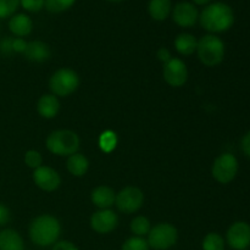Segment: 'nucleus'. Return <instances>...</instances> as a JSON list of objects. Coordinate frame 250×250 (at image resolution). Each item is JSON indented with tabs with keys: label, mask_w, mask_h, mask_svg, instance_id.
<instances>
[{
	"label": "nucleus",
	"mask_w": 250,
	"mask_h": 250,
	"mask_svg": "<svg viewBox=\"0 0 250 250\" xmlns=\"http://www.w3.org/2000/svg\"><path fill=\"white\" fill-rule=\"evenodd\" d=\"M199 21L203 28L210 32V34L221 33L233 24V10L225 2H212L203 10L199 15Z\"/></svg>",
	"instance_id": "f257e3e1"
},
{
	"label": "nucleus",
	"mask_w": 250,
	"mask_h": 250,
	"mask_svg": "<svg viewBox=\"0 0 250 250\" xmlns=\"http://www.w3.org/2000/svg\"><path fill=\"white\" fill-rule=\"evenodd\" d=\"M60 234V222L51 215H39L29 225V238L38 247L54 246Z\"/></svg>",
	"instance_id": "f03ea898"
},
{
	"label": "nucleus",
	"mask_w": 250,
	"mask_h": 250,
	"mask_svg": "<svg viewBox=\"0 0 250 250\" xmlns=\"http://www.w3.org/2000/svg\"><path fill=\"white\" fill-rule=\"evenodd\" d=\"M50 153L59 156H70L77 153L80 148V137L70 129H58L51 132L45 141Z\"/></svg>",
	"instance_id": "7ed1b4c3"
},
{
	"label": "nucleus",
	"mask_w": 250,
	"mask_h": 250,
	"mask_svg": "<svg viewBox=\"0 0 250 250\" xmlns=\"http://www.w3.org/2000/svg\"><path fill=\"white\" fill-rule=\"evenodd\" d=\"M197 53L199 60L208 67H214L222 62L225 56V44L215 34H207L198 41Z\"/></svg>",
	"instance_id": "20e7f679"
},
{
	"label": "nucleus",
	"mask_w": 250,
	"mask_h": 250,
	"mask_svg": "<svg viewBox=\"0 0 250 250\" xmlns=\"http://www.w3.org/2000/svg\"><path fill=\"white\" fill-rule=\"evenodd\" d=\"M80 85V77L71 68H60L51 75L49 88L55 97H68Z\"/></svg>",
	"instance_id": "39448f33"
},
{
	"label": "nucleus",
	"mask_w": 250,
	"mask_h": 250,
	"mask_svg": "<svg viewBox=\"0 0 250 250\" xmlns=\"http://www.w3.org/2000/svg\"><path fill=\"white\" fill-rule=\"evenodd\" d=\"M178 239V232L173 225L163 222L158 224L148 233V244L155 250H166L176 244Z\"/></svg>",
	"instance_id": "423d86ee"
},
{
	"label": "nucleus",
	"mask_w": 250,
	"mask_h": 250,
	"mask_svg": "<svg viewBox=\"0 0 250 250\" xmlns=\"http://www.w3.org/2000/svg\"><path fill=\"white\" fill-rule=\"evenodd\" d=\"M237 172H238V161L236 156L229 153H224L216 158L211 168L212 177L222 185L233 181Z\"/></svg>",
	"instance_id": "0eeeda50"
},
{
	"label": "nucleus",
	"mask_w": 250,
	"mask_h": 250,
	"mask_svg": "<svg viewBox=\"0 0 250 250\" xmlns=\"http://www.w3.org/2000/svg\"><path fill=\"white\" fill-rule=\"evenodd\" d=\"M144 203V194L139 188L129 187L124 188L116 194L115 205L119 211L126 215H131L138 211Z\"/></svg>",
	"instance_id": "6e6552de"
},
{
	"label": "nucleus",
	"mask_w": 250,
	"mask_h": 250,
	"mask_svg": "<svg viewBox=\"0 0 250 250\" xmlns=\"http://www.w3.org/2000/svg\"><path fill=\"white\" fill-rule=\"evenodd\" d=\"M164 80L171 87H182L188 80V70L181 59L172 58L164 65Z\"/></svg>",
	"instance_id": "1a4fd4ad"
},
{
	"label": "nucleus",
	"mask_w": 250,
	"mask_h": 250,
	"mask_svg": "<svg viewBox=\"0 0 250 250\" xmlns=\"http://www.w3.org/2000/svg\"><path fill=\"white\" fill-rule=\"evenodd\" d=\"M172 19L177 26L188 28L197 23L198 19H199V12L193 2L180 1L173 7Z\"/></svg>",
	"instance_id": "9d476101"
},
{
	"label": "nucleus",
	"mask_w": 250,
	"mask_h": 250,
	"mask_svg": "<svg viewBox=\"0 0 250 250\" xmlns=\"http://www.w3.org/2000/svg\"><path fill=\"white\" fill-rule=\"evenodd\" d=\"M227 243L236 250H246L250 246V226L244 221H237L229 229Z\"/></svg>",
	"instance_id": "9b49d317"
},
{
	"label": "nucleus",
	"mask_w": 250,
	"mask_h": 250,
	"mask_svg": "<svg viewBox=\"0 0 250 250\" xmlns=\"http://www.w3.org/2000/svg\"><path fill=\"white\" fill-rule=\"evenodd\" d=\"M33 181L38 188L45 192H54L61 185L59 172L49 166H41L33 171Z\"/></svg>",
	"instance_id": "f8f14e48"
},
{
	"label": "nucleus",
	"mask_w": 250,
	"mask_h": 250,
	"mask_svg": "<svg viewBox=\"0 0 250 250\" xmlns=\"http://www.w3.org/2000/svg\"><path fill=\"white\" fill-rule=\"evenodd\" d=\"M119 224V217L112 210L102 209L95 211L90 217V226L97 233L106 234L114 231Z\"/></svg>",
	"instance_id": "ddd939ff"
},
{
	"label": "nucleus",
	"mask_w": 250,
	"mask_h": 250,
	"mask_svg": "<svg viewBox=\"0 0 250 250\" xmlns=\"http://www.w3.org/2000/svg\"><path fill=\"white\" fill-rule=\"evenodd\" d=\"M90 198H92L93 204L99 208V210L110 209L115 204L116 194L112 190V188L107 187V186H99L95 189H93Z\"/></svg>",
	"instance_id": "4468645a"
},
{
	"label": "nucleus",
	"mask_w": 250,
	"mask_h": 250,
	"mask_svg": "<svg viewBox=\"0 0 250 250\" xmlns=\"http://www.w3.org/2000/svg\"><path fill=\"white\" fill-rule=\"evenodd\" d=\"M37 110L44 119H54L60 110V102L54 94H44L37 103Z\"/></svg>",
	"instance_id": "2eb2a0df"
},
{
	"label": "nucleus",
	"mask_w": 250,
	"mask_h": 250,
	"mask_svg": "<svg viewBox=\"0 0 250 250\" xmlns=\"http://www.w3.org/2000/svg\"><path fill=\"white\" fill-rule=\"evenodd\" d=\"M50 48L46 43L41 41L29 42L24 51V56L33 62H44L50 58Z\"/></svg>",
	"instance_id": "dca6fc26"
},
{
	"label": "nucleus",
	"mask_w": 250,
	"mask_h": 250,
	"mask_svg": "<svg viewBox=\"0 0 250 250\" xmlns=\"http://www.w3.org/2000/svg\"><path fill=\"white\" fill-rule=\"evenodd\" d=\"M9 28L12 34L22 38V37L31 34L32 29H33V22H32L31 17L27 15L16 14L10 19Z\"/></svg>",
	"instance_id": "f3484780"
},
{
	"label": "nucleus",
	"mask_w": 250,
	"mask_h": 250,
	"mask_svg": "<svg viewBox=\"0 0 250 250\" xmlns=\"http://www.w3.org/2000/svg\"><path fill=\"white\" fill-rule=\"evenodd\" d=\"M0 250H24V243L19 232L6 229L0 231Z\"/></svg>",
	"instance_id": "a211bd4d"
},
{
	"label": "nucleus",
	"mask_w": 250,
	"mask_h": 250,
	"mask_svg": "<svg viewBox=\"0 0 250 250\" xmlns=\"http://www.w3.org/2000/svg\"><path fill=\"white\" fill-rule=\"evenodd\" d=\"M67 171L75 177H82L87 173L89 168V161L83 154L76 153L68 156L67 163H66Z\"/></svg>",
	"instance_id": "6ab92c4d"
},
{
	"label": "nucleus",
	"mask_w": 250,
	"mask_h": 250,
	"mask_svg": "<svg viewBox=\"0 0 250 250\" xmlns=\"http://www.w3.org/2000/svg\"><path fill=\"white\" fill-rule=\"evenodd\" d=\"M171 10H172L171 0H150L149 1V15L155 21H165L170 16Z\"/></svg>",
	"instance_id": "aec40b11"
},
{
	"label": "nucleus",
	"mask_w": 250,
	"mask_h": 250,
	"mask_svg": "<svg viewBox=\"0 0 250 250\" xmlns=\"http://www.w3.org/2000/svg\"><path fill=\"white\" fill-rule=\"evenodd\" d=\"M197 38L190 33H181L175 39V48L181 55H192L197 51Z\"/></svg>",
	"instance_id": "412c9836"
},
{
	"label": "nucleus",
	"mask_w": 250,
	"mask_h": 250,
	"mask_svg": "<svg viewBox=\"0 0 250 250\" xmlns=\"http://www.w3.org/2000/svg\"><path fill=\"white\" fill-rule=\"evenodd\" d=\"M150 221L146 216H137L131 222V231L136 237H144L150 232Z\"/></svg>",
	"instance_id": "4be33fe9"
},
{
	"label": "nucleus",
	"mask_w": 250,
	"mask_h": 250,
	"mask_svg": "<svg viewBox=\"0 0 250 250\" xmlns=\"http://www.w3.org/2000/svg\"><path fill=\"white\" fill-rule=\"evenodd\" d=\"M203 250H225V241L219 233H208L203 241Z\"/></svg>",
	"instance_id": "5701e85b"
},
{
	"label": "nucleus",
	"mask_w": 250,
	"mask_h": 250,
	"mask_svg": "<svg viewBox=\"0 0 250 250\" xmlns=\"http://www.w3.org/2000/svg\"><path fill=\"white\" fill-rule=\"evenodd\" d=\"M76 0H45L44 6L51 14H60L73 6Z\"/></svg>",
	"instance_id": "b1692460"
},
{
	"label": "nucleus",
	"mask_w": 250,
	"mask_h": 250,
	"mask_svg": "<svg viewBox=\"0 0 250 250\" xmlns=\"http://www.w3.org/2000/svg\"><path fill=\"white\" fill-rule=\"evenodd\" d=\"M116 144H117L116 133H114L112 131H106L100 136L99 146L104 151L114 150Z\"/></svg>",
	"instance_id": "393cba45"
},
{
	"label": "nucleus",
	"mask_w": 250,
	"mask_h": 250,
	"mask_svg": "<svg viewBox=\"0 0 250 250\" xmlns=\"http://www.w3.org/2000/svg\"><path fill=\"white\" fill-rule=\"evenodd\" d=\"M149 244L143 237H132L122 244L121 250H149Z\"/></svg>",
	"instance_id": "a878e982"
},
{
	"label": "nucleus",
	"mask_w": 250,
	"mask_h": 250,
	"mask_svg": "<svg viewBox=\"0 0 250 250\" xmlns=\"http://www.w3.org/2000/svg\"><path fill=\"white\" fill-rule=\"evenodd\" d=\"M20 0H0V19L12 16L19 9Z\"/></svg>",
	"instance_id": "bb28decb"
},
{
	"label": "nucleus",
	"mask_w": 250,
	"mask_h": 250,
	"mask_svg": "<svg viewBox=\"0 0 250 250\" xmlns=\"http://www.w3.org/2000/svg\"><path fill=\"white\" fill-rule=\"evenodd\" d=\"M24 163L28 167L36 168L41 167L42 163H43V158H42L41 153L37 150H28L26 154H24Z\"/></svg>",
	"instance_id": "cd10ccee"
},
{
	"label": "nucleus",
	"mask_w": 250,
	"mask_h": 250,
	"mask_svg": "<svg viewBox=\"0 0 250 250\" xmlns=\"http://www.w3.org/2000/svg\"><path fill=\"white\" fill-rule=\"evenodd\" d=\"M45 0H20V4L22 5L24 10L29 12H38L44 7Z\"/></svg>",
	"instance_id": "c85d7f7f"
},
{
	"label": "nucleus",
	"mask_w": 250,
	"mask_h": 250,
	"mask_svg": "<svg viewBox=\"0 0 250 250\" xmlns=\"http://www.w3.org/2000/svg\"><path fill=\"white\" fill-rule=\"evenodd\" d=\"M27 42L23 38H15L12 39V50L14 53H23L27 49Z\"/></svg>",
	"instance_id": "c756f323"
},
{
	"label": "nucleus",
	"mask_w": 250,
	"mask_h": 250,
	"mask_svg": "<svg viewBox=\"0 0 250 250\" xmlns=\"http://www.w3.org/2000/svg\"><path fill=\"white\" fill-rule=\"evenodd\" d=\"M10 221V210L6 205L0 203V227L5 226Z\"/></svg>",
	"instance_id": "7c9ffc66"
},
{
	"label": "nucleus",
	"mask_w": 250,
	"mask_h": 250,
	"mask_svg": "<svg viewBox=\"0 0 250 250\" xmlns=\"http://www.w3.org/2000/svg\"><path fill=\"white\" fill-rule=\"evenodd\" d=\"M0 51L2 54H6V55L14 53V50H12V38L6 37V38L0 42Z\"/></svg>",
	"instance_id": "2f4dec72"
},
{
	"label": "nucleus",
	"mask_w": 250,
	"mask_h": 250,
	"mask_svg": "<svg viewBox=\"0 0 250 250\" xmlns=\"http://www.w3.org/2000/svg\"><path fill=\"white\" fill-rule=\"evenodd\" d=\"M53 250H78L77 247L68 241H60L54 244Z\"/></svg>",
	"instance_id": "473e14b6"
},
{
	"label": "nucleus",
	"mask_w": 250,
	"mask_h": 250,
	"mask_svg": "<svg viewBox=\"0 0 250 250\" xmlns=\"http://www.w3.org/2000/svg\"><path fill=\"white\" fill-rule=\"evenodd\" d=\"M156 56H158L159 60L161 61V62L165 65L166 62H168V61L172 59V55H171V51L168 50L167 48H160L158 50V53H156Z\"/></svg>",
	"instance_id": "72a5a7b5"
},
{
	"label": "nucleus",
	"mask_w": 250,
	"mask_h": 250,
	"mask_svg": "<svg viewBox=\"0 0 250 250\" xmlns=\"http://www.w3.org/2000/svg\"><path fill=\"white\" fill-rule=\"evenodd\" d=\"M242 150L248 158H250V131L242 139Z\"/></svg>",
	"instance_id": "f704fd0d"
},
{
	"label": "nucleus",
	"mask_w": 250,
	"mask_h": 250,
	"mask_svg": "<svg viewBox=\"0 0 250 250\" xmlns=\"http://www.w3.org/2000/svg\"><path fill=\"white\" fill-rule=\"evenodd\" d=\"M210 1H211V0H193V2L197 5H207L209 4Z\"/></svg>",
	"instance_id": "c9c22d12"
},
{
	"label": "nucleus",
	"mask_w": 250,
	"mask_h": 250,
	"mask_svg": "<svg viewBox=\"0 0 250 250\" xmlns=\"http://www.w3.org/2000/svg\"><path fill=\"white\" fill-rule=\"evenodd\" d=\"M107 1H111V2H119V1H122V0H107Z\"/></svg>",
	"instance_id": "e433bc0d"
}]
</instances>
